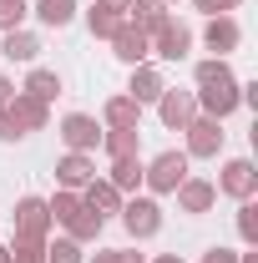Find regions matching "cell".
Segmentation results:
<instances>
[{
	"label": "cell",
	"instance_id": "6da1fadb",
	"mask_svg": "<svg viewBox=\"0 0 258 263\" xmlns=\"http://www.w3.org/2000/svg\"><path fill=\"white\" fill-rule=\"evenodd\" d=\"M182 177H188V152H172V147H167L152 162H142V182H147L152 193H177Z\"/></svg>",
	"mask_w": 258,
	"mask_h": 263
},
{
	"label": "cell",
	"instance_id": "7a4b0ae2",
	"mask_svg": "<svg viewBox=\"0 0 258 263\" xmlns=\"http://www.w3.org/2000/svg\"><path fill=\"white\" fill-rule=\"evenodd\" d=\"M10 223H15V238L46 243V238H51V213H46V197H21V202H15V213H10Z\"/></svg>",
	"mask_w": 258,
	"mask_h": 263
},
{
	"label": "cell",
	"instance_id": "3957f363",
	"mask_svg": "<svg viewBox=\"0 0 258 263\" xmlns=\"http://www.w3.org/2000/svg\"><path fill=\"white\" fill-rule=\"evenodd\" d=\"M197 117H213V122H223L233 117L243 101H238V81H218V86H197Z\"/></svg>",
	"mask_w": 258,
	"mask_h": 263
},
{
	"label": "cell",
	"instance_id": "277c9868",
	"mask_svg": "<svg viewBox=\"0 0 258 263\" xmlns=\"http://www.w3.org/2000/svg\"><path fill=\"white\" fill-rule=\"evenodd\" d=\"M61 142H66V152H97L101 147V122L86 117V111H71V117H61Z\"/></svg>",
	"mask_w": 258,
	"mask_h": 263
},
{
	"label": "cell",
	"instance_id": "5b68a950",
	"mask_svg": "<svg viewBox=\"0 0 258 263\" xmlns=\"http://www.w3.org/2000/svg\"><path fill=\"white\" fill-rule=\"evenodd\" d=\"M122 228L132 238H157L162 233V208L152 197H132V202H122Z\"/></svg>",
	"mask_w": 258,
	"mask_h": 263
},
{
	"label": "cell",
	"instance_id": "8992f818",
	"mask_svg": "<svg viewBox=\"0 0 258 263\" xmlns=\"http://www.w3.org/2000/svg\"><path fill=\"white\" fill-rule=\"evenodd\" d=\"M182 132H188V157H218V152H223V122L193 117Z\"/></svg>",
	"mask_w": 258,
	"mask_h": 263
},
{
	"label": "cell",
	"instance_id": "52a82bcc",
	"mask_svg": "<svg viewBox=\"0 0 258 263\" xmlns=\"http://www.w3.org/2000/svg\"><path fill=\"white\" fill-rule=\"evenodd\" d=\"M112 56H117V61H127V66H142L147 56H152V35L137 31L132 21H122L117 35H112Z\"/></svg>",
	"mask_w": 258,
	"mask_h": 263
},
{
	"label": "cell",
	"instance_id": "ba28073f",
	"mask_svg": "<svg viewBox=\"0 0 258 263\" xmlns=\"http://www.w3.org/2000/svg\"><path fill=\"white\" fill-rule=\"evenodd\" d=\"M157 117H162V127H167V132H182L197 117V97H193V91H172V86H167V91L157 97Z\"/></svg>",
	"mask_w": 258,
	"mask_h": 263
},
{
	"label": "cell",
	"instance_id": "9c48e42d",
	"mask_svg": "<svg viewBox=\"0 0 258 263\" xmlns=\"http://www.w3.org/2000/svg\"><path fill=\"white\" fill-rule=\"evenodd\" d=\"M213 187L243 202V197H253V193H258V172H253V162H248V157H233V162L223 167V177H218Z\"/></svg>",
	"mask_w": 258,
	"mask_h": 263
},
{
	"label": "cell",
	"instance_id": "30bf717a",
	"mask_svg": "<svg viewBox=\"0 0 258 263\" xmlns=\"http://www.w3.org/2000/svg\"><path fill=\"white\" fill-rule=\"evenodd\" d=\"M5 117H10L21 132H41L46 122H51V106H46V101H35V97H26V91H15V97L5 101Z\"/></svg>",
	"mask_w": 258,
	"mask_h": 263
},
{
	"label": "cell",
	"instance_id": "8fae6325",
	"mask_svg": "<svg viewBox=\"0 0 258 263\" xmlns=\"http://www.w3.org/2000/svg\"><path fill=\"white\" fill-rule=\"evenodd\" d=\"M193 51V31L182 26V21H167L157 35H152V56H162V61H182Z\"/></svg>",
	"mask_w": 258,
	"mask_h": 263
},
{
	"label": "cell",
	"instance_id": "7c38bea8",
	"mask_svg": "<svg viewBox=\"0 0 258 263\" xmlns=\"http://www.w3.org/2000/svg\"><path fill=\"white\" fill-rule=\"evenodd\" d=\"M91 177H97V162H91V152H66L61 162H56V182H61L66 193H81Z\"/></svg>",
	"mask_w": 258,
	"mask_h": 263
},
{
	"label": "cell",
	"instance_id": "4fadbf2b",
	"mask_svg": "<svg viewBox=\"0 0 258 263\" xmlns=\"http://www.w3.org/2000/svg\"><path fill=\"white\" fill-rule=\"evenodd\" d=\"M162 91H167V76H162L152 61H142V66H132V86H127V97L137 101V106H147V101H157Z\"/></svg>",
	"mask_w": 258,
	"mask_h": 263
},
{
	"label": "cell",
	"instance_id": "5bb4252c",
	"mask_svg": "<svg viewBox=\"0 0 258 263\" xmlns=\"http://www.w3.org/2000/svg\"><path fill=\"white\" fill-rule=\"evenodd\" d=\"M81 202H86V208H91V213H97L101 223H106V218H112V213H122V193H117V187H112V182H106V177H91V182H86V187H81Z\"/></svg>",
	"mask_w": 258,
	"mask_h": 263
},
{
	"label": "cell",
	"instance_id": "9a60e30c",
	"mask_svg": "<svg viewBox=\"0 0 258 263\" xmlns=\"http://www.w3.org/2000/svg\"><path fill=\"white\" fill-rule=\"evenodd\" d=\"M213 202H218V187L208 177H182V187H177V208L182 213H208Z\"/></svg>",
	"mask_w": 258,
	"mask_h": 263
},
{
	"label": "cell",
	"instance_id": "2e32d148",
	"mask_svg": "<svg viewBox=\"0 0 258 263\" xmlns=\"http://www.w3.org/2000/svg\"><path fill=\"white\" fill-rule=\"evenodd\" d=\"M202 41H208V51L228 56V51H238L243 31H238V21H233V15H213V21H208V31H202Z\"/></svg>",
	"mask_w": 258,
	"mask_h": 263
},
{
	"label": "cell",
	"instance_id": "e0dca14e",
	"mask_svg": "<svg viewBox=\"0 0 258 263\" xmlns=\"http://www.w3.org/2000/svg\"><path fill=\"white\" fill-rule=\"evenodd\" d=\"M127 21H132V26H137V31L157 35L162 26L172 21V15H167V5H162V0H132V5H127Z\"/></svg>",
	"mask_w": 258,
	"mask_h": 263
},
{
	"label": "cell",
	"instance_id": "ac0fdd59",
	"mask_svg": "<svg viewBox=\"0 0 258 263\" xmlns=\"http://www.w3.org/2000/svg\"><path fill=\"white\" fill-rule=\"evenodd\" d=\"M101 122H106V127H142V106H137L127 91H122V97H106Z\"/></svg>",
	"mask_w": 258,
	"mask_h": 263
},
{
	"label": "cell",
	"instance_id": "d6986e66",
	"mask_svg": "<svg viewBox=\"0 0 258 263\" xmlns=\"http://www.w3.org/2000/svg\"><path fill=\"white\" fill-rule=\"evenodd\" d=\"M61 228H66V238H76V243H97V238H101V228H106V223H101L97 213H91V208L81 202V208H76V213L66 218Z\"/></svg>",
	"mask_w": 258,
	"mask_h": 263
},
{
	"label": "cell",
	"instance_id": "ffe728a7",
	"mask_svg": "<svg viewBox=\"0 0 258 263\" xmlns=\"http://www.w3.org/2000/svg\"><path fill=\"white\" fill-rule=\"evenodd\" d=\"M101 147H106V157H137L142 127H106L101 132Z\"/></svg>",
	"mask_w": 258,
	"mask_h": 263
},
{
	"label": "cell",
	"instance_id": "44dd1931",
	"mask_svg": "<svg viewBox=\"0 0 258 263\" xmlns=\"http://www.w3.org/2000/svg\"><path fill=\"white\" fill-rule=\"evenodd\" d=\"M31 10H35V21H41V26L61 31V26H71V21H76V10H81V5H76V0H35Z\"/></svg>",
	"mask_w": 258,
	"mask_h": 263
},
{
	"label": "cell",
	"instance_id": "7402d4cb",
	"mask_svg": "<svg viewBox=\"0 0 258 263\" xmlns=\"http://www.w3.org/2000/svg\"><path fill=\"white\" fill-rule=\"evenodd\" d=\"M21 91H26V97H35V101H46V106H51V101L61 97V76H56V71H46V66H35L31 76H26V86H21Z\"/></svg>",
	"mask_w": 258,
	"mask_h": 263
},
{
	"label": "cell",
	"instance_id": "603a6c76",
	"mask_svg": "<svg viewBox=\"0 0 258 263\" xmlns=\"http://www.w3.org/2000/svg\"><path fill=\"white\" fill-rule=\"evenodd\" d=\"M0 56H5V61H35V56H41V41H35L31 31H5Z\"/></svg>",
	"mask_w": 258,
	"mask_h": 263
},
{
	"label": "cell",
	"instance_id": "cb8c5ba5",
	"mask_svg": "<svg viewBox=\"0 0 258 263\" xmlns=\"http://www.w3.org/2000/svg\"><path fill=\"white\" fill-rule=\"evenodd\" d=\"M117 193H137L142 187V157H112V177H106Z\"/></svg>",
	"mask_w": 258,
	"mask_h": 263
},
{
	"label": "cell",
	"instance_id": "d4e9b609",
	"mask_svg": "<svg viewBox=\"0 0 258 263\" xmlns=\"http://www.w3.org/2000/svg\"><path fill=\"white\" fill-rule=\"evenodd\" d=\"M122 21H127V15H112V10H101V5H91V10H86V31L97 35V41H112Z\"/></svg>",
	"mask_w": 258,
	"mask_h": 263
},
{
	"label": "cell",
	"instance_id": "484cf974",
	"mask_svg": "<svg viewBox=\"0 0 258 263\" xmlns=\"http://www.w3.org/2000/svg\"><path fill=\"white\" fill-rule=\"evenodd\" d=\"M193 81H197V86H218V81H238V76L228 71V61H223V56H213V61H197Z\"/></svg>",
	"mask_w": 258,
	"mask_h": 263
},
{
	"label": "cell",
	"instance_id": "4316f807",
	"mask_svg": "<svg viewBox=\"0 0 258 263\" xmlns=\"http://www.w3.org/2000/svg\"><path fill=\"white\" fill-rule=\"evenodd\" d=\"M238 238H243L248 248L258 243V202H253V197H243V202H238Z\"/></svg>",
	"mask_w": 258,
	"mask_h": 263
},
{
	"label": "cell",
	"instance_id": "83f0119b",
	"mask_svg": "<svg viewBox=\"0 0 258 263\" xmlns=\"http://www.w3.org/2000/svg\"><path fill=\"white\" fill-rule=\"evenodd\" d=\"M46 263H86V258H81L76 238H56V243H46Z\"/></svg>",
	"mask_w": 258,
	"mask_h": 263
},
{
	"label": "cell",
	"instance_id": "f1b7e54d",
	"mask_svg": "<svg viewBox=\"0 0 258 263\" xmlns=\"http://www.w3.org/2000/svg\"><path fill=\"white\" fill-rule=\"evenodd\" d=\"M5 248H10V263H46V243L15 238V243H5Z\"/></svg>",
	"mask_w": 258,
	"mask_h": 263
},
{
	"label": "cell",
	"instance_id": "f546056e",
	"mask_svg": "<svg viewBox=\"0 0 258 263\" xmlns=\"http://www.w3.org/2000/svg\"><path fill=\"white\" fill-rule=\"evenodd\" d=\"M31 15L26 0H0V31H21V21Z\"/></svg>",
	"mask_w": 258,
	"mask_h": 263
},
{
	"label": "cell",
	"instance_id": "4dcf8cb0",
	"mask_svg": "<svg viewBox=\"0 0 258 263\" xmlns=\"http://www.w3.org/2000/svg\"><path fill=\"white\" fill-rule=\"evenodd\" d=\"M197 10H208V15H228V10H238L243 0H193Z\"/></svg>",
	"mask_w": 258,
	"mask_h": 263
},
{
	"label": "cell",
	"instance_id": "1f68e13d",
	"mask_svg": "<svg viewBox=\"0 0 258 263\" xmlns=\"http://www.w3.org/2000/svg\"><path fill=\"white\" fill-rule=\"evenodd\" d=\"M21 137H26V132H21L10 117H5V111H0V142H21Z\"/></svg>",
	"mask_w": 258,
	"mask_h": 263
},
{
	"label": "cell",
	"instance_id": "d6a6232c",
	"mask_svg": "<svg viewBox=\"0 0 258 263\" xmlns=\"http://www.w3.org/2000/svg\"><path fill=\"white\" fill-rule=\"evenodd\" d=\"M202 263H238V253H228V248H208Z\"/></svg>",
	"mask_w": 258,
	"mask_h": 263
},
{
	"label": "cell",
	"instance_id": "836d02e7",
	"mask_svg": "<svg viewBox=\"0 0 258 263\" xmlns=\"http://www.w3.org/2000/svg\"><path fill=\"white\" fill-rule=\"evenodd\" d=\"M97 5H101V10H112V15H127L132 0H97Z\"/></svg>",
	"mask_w": 258,
	"mask_h": 263
},
{
	"label": "cell",
	"instance_id": "e575fe53",
	"mask_svg": "<svg viewBox=\"0 0 258 263\" xmlns=\"http://www.w3.org/2000/svg\"><path fill=\"white\" fill-rule=\"evenodd\" d=\"M15 97V86H10V76H0V111H5V101Z\"/></svg>",
	"mask_w": 258,
	"mask_h": 263
},
{
	"label": "cell",
	"instance_id": "d590c367",
	"mask_svg": "<svg viewBox=\"0 0 258 263\" xmlns=\"http://www.w3.org/2000/svg\"><path fill=\"white\" fill-rule=\"evenodd\" d=\"M117 263H147V258H142V253H127V248H122V253H117Z\"/></svg>",
	"mask_w": 258,
	"mask_h": 263
},
{
	"label": "cell",
	"instance_id": "8d00e7d4",
	"mask_svg": "<svg viewBox=\"0 0 258 263\" xmlns=\"http://www.w3.org/2000/svg\"><path fill=\"white\" fill-rule=\"evenodd\" d=\"M91 263H117V248H106V253H97Z\"/></svg>",
	"mask_w": 258,
	"mask_h": 263
},
{
	"label": "cell",
	"instance_id": "74e56055",
	"mask_svg": "<svg viewBox=\"0 0 258 263\" xmlns=\"http://www.w3.org/2000/svg\"><path fill=\"white\" fill-rule=\"evenodd\" d=\"M152 263H182V258H177V253H157Z\"/></svg>",
	"mask_w": 258,
	"mask_h": 263
},
{
	"label": "cell",
	"instance_id": "f35d334b",
	"mask_svg": "<svg viewBox=\"0 0 258 263\" xmlns=\"http://www.w3.org/2000/svg\"><path fill=\"white\" fill-rule=\"evenodd\" d=\"M0 263H10V248H5V243H0Z\"/></svg>",
	"mask_w": 258,
	"mask_h": 263
},
{
	"label": "cell",
	"instance_id": "ab89813d",
	"mask_svg": "<svg viewBox=\"0 0 258 263\" xmlns=\"http://www.w3.org/2000/svg\"><path fill=\"white\" fill-rule=\"evenodd\" d=\"M238 263H258V253H243V258H238Z\"/></svg>",
	"mask_w": 258,
	"mask_h": 263
},
{
	"label": "cell",
	"instance_id": "60d3db41",
	"mask_svg": "<svg viewBox=\"0 0 258 263\" xmlns=\"http://www.w3.org/2000/svg\"><path fill=\"white\" fill-rule=\"evenodd\" d=\"M162 5H177V0H162Z\"/></svg>",
	"mask_w": 258,
	"mask_h": 263
}]
</instances>
